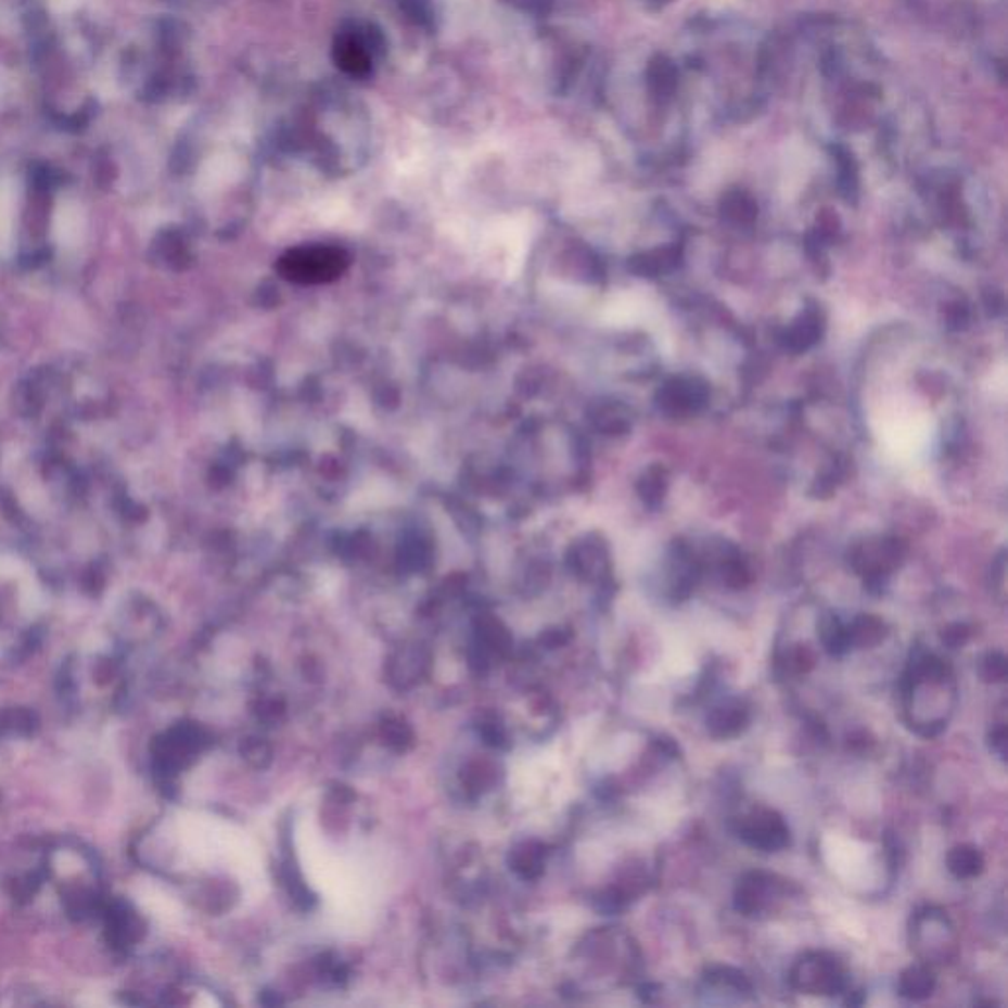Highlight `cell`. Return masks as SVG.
Segmentation results:
<instances>
[{"label":"cell","mask_w":1008,"mask_h":1008,"mask_svg":"<svg viewBox=\"0 0 1008 1008\" xmlns=\"http://www.w3.org/2000/svg\"><path fill=\"white\" fill-rule=\"evenodd\" d=\"M847 971L838 957L824 952L807 954L798 961L790 973V985L809 995H841L847 988Z\"/></svg>","instance_id":"obj_6"},{"label":"cell","mask_w":1008,"mask_h":1008,"mask_svg":"<svg viewBox=\"0 0 1008 1008\" xmlns=\"http://www.w3.org/2000/svg\"><path fill=\"white\" fill-rule=\"evenodd\" d=\"M656 988H659L656 987V985H652V983H647V985H642V987L638 988V995L642 997V1000H647V1003H652V1000H654V995H656V993H654Z\"/></svg>","instance_id":"obj_23"},{"label":"cell","mask_w":1008,"mask_h":1008,"mask_svg":"<svg viewBox=\"0 0 1008 1008\" xmlns=\"http://www.w3.org/2000/svg\"><path fill=\"white\" fill-rule=\"evenodd\" d=\"M42 894L53 892L65 918L95 922L109 898L103 867L95 851L74 838L55 839L36 851ZM40 894V896H42Z\"/></svg>","instance_id":"obj_1"},{"label":"cell","mask_w":1008,"mask_h":1008,"mask_svg":"<svg viewBox=\"0 0 1008 1008\" xmlns=\"http://www.w3.org/2000/svg\"><path fill=\"white\" fill-rule=\"evenodd\" d=\"M16 190L11 180L0 181V255L9 256L14 246Z\"/></svg>","instance_id":"obj_13"},{"label":"cell","mask_w":1008,"mask_h":1008,"mask_svg":"<svg viewBox=\"0 0 1008 1008\" xmlns=\"http://www.w3.org/2000/svg\"><path fill=\"white\" fill-rule=\"evenodd\" d=\"M703 979H705L710 985L732 988V991H737V993H744V995H749V993L753 991V985H751L749 977L744 975L743 971L735 969V967H707V969L703 971Z\"/></svg>","instance_id":"obj_17"},{"label":"cell","mask_w":1008,"mask_h":1008,"mask_svg":"<svg viewBox=\"0 0 1008 1008\" xmlns=\"http://www.w3.org/2000/svg\"><path fill=\"white\" fill-rule=\"evenodd\" d=\"M333 55L341 69L347 74L365 75L371 69V53L367 52V46L357 34H341L333 48Z\"/></svg>","instance_id":"obj_11"},{"label":"cell","mask_w":1008,"mask_h":1008,"mask_svg":"<svg viewBox=\"0 0 1008 1008\" xmlns=\"http://www.w3.org/2000/svg\"><path fill=\"white\" fill-rule=\"evenodd\" d=\"M816 652L812 648L807 645H796L792 650H788L784 656V668L798 676H804L816 668Z\"/></svg>","instance_id":"obj_19"},{"label":"cell","mask_w":1008,"mask_h":1008,"mask_svg":"<svg viewBox=\"0 0 1008 1008\" xmlns=\"http://www.w3.org/2000/svg\"><path fill=\"white\" fill-rule=\"evenodd\" d=\"M945 865H947V870L956 877V879H975L979 877L983 869H985V857L983 853L973 847V845H957L954 850L947 853V859H945Z\"/></svg>","instance_id":"obj_14"},{"label":"cell","mask_w":1008,"mask_h":1008,"mask_svg":"<svg viewBox=\"0 0 1008 1008\" xmlns=\"http://www.w3.org/2000/svg\"><path fill=\"white\" fill-rule=\"evenodd\" d=\"M969 637H971V630L966 625H952L945 628L940 640L944 647L961 648L969 642Z\"/></svg>","instance_id":"obj_20"},{"label":"cell","mask_w":1008,"mask_h":1008,"mask_svg":"<svg viewBox=\"0 0 1008 1008\" xmlns=\"http://www.w3.org/2000/svg\"><path fill=\"white\" fill-rule=\"evenodd\" d=\"M95 922L101 926L105 944L113 949V954L120 957H135L149 934L146 920L135 908V904L111 894L101 913L97 914Z\"/></svg>","instance_id":"obj_4"},{"label":"cell","mask_w":1008,"mask_h":1008,"mask_svg":"<svg viewBox=\"0 0 1008 1008\" xmlns=\"http://www.w3.org/2000/svg\"><path fill=\"white\" fill-rule=\"evenodd\" d=\"M53 234L55 241L65 248H74L81 244L86 234V213L79 203L65 200L58 205V212L53 217Z\"/></svg>","instance_id":"obj_10"},{"label":"cell","mask_w":1008,"mask_h":1008,"mask_svg":"<svg viewBox=\"0 0 1008 1008\" xmlns=\"http://www.w3.org/2000/svg\"><path fill=\"white\" fill-rule=\"evenodd\" d=\"M347 263L349 260L345 253H341L337 248L309 246V248L290 251L280 263V272L288 280L316 284V282H328V280L340 277Z\"/></svg>","instance_id":"obj_5"},{"label":"cell","mask_w":1008,"mask_h":1008,"mask_svg":"<svg viewBox=\"0 0 1008 1008\" xmlns=\"http://www.w3.org/2000/svg\"><path fill=\"white\" fill-rule=\"evenodd\" d=\"M979 676L985 684H1000L1007 679V656L1003 652H987L979 660Z\"/></svg>","instance_id":"obj_18"},{"label":"cell","mask_w":1008,"mask_h":1008,"mask_svg":"<svg viewBox=\"0 0 1008 1008\" xmlns=\"http://www.w3.org/2000/svg\"><path fill=\"white\" fill-rule=\"evenodd\" d=\"M875 432L889 457L901 463H914L928 456L934 444L935 422L920 404L898 398L884 404L875 416Z\"/></svg>","instance_id":"obj_2"},{"label":"cell","mask_w":1008,"mask_h":1008,"mask_svg":"<svg viewBox=\"0 0 1008 1008\" xmlns=\"http://www.w3.org/2000/svg\"><path fill=\"white\" fill-rule=\"evenodd\" d=\"M788 892L786 881L763 870H751L743 875L735 889V910L743 916H758L770 908L778 896Z\"/></svg>","instance_id":"obj_8"},{"label":"cell","mask_w":1008,"mask_h":1008,"mask_svg":"<svg viewBox=\"0 0 1008 1008\" xmlns=\"http://www.w3.org/2000/svg\"><path fill=\"white\" fill-rule=\"evenodd\" d=\"M851 648H875L886 637L884 623L875 616H860L847 628Z\"/></svg>","instance_id":"obj_15"},{"label":"cell","mask_w":1008,"mask_h":1008,"mask_svg":"<svg viewBox=\"0 0 1008 1008\" xmlns=\"http://www.w3.org/2000/svg\"><path fill=\"white\" fill-rule=\"evenodd\" d=\"M207 744V735L192 723H180L160 732L150 749L152 770L160 784L170 786Z\"/></svg>","instance_id":"obj_3"},{"label":"cell","mask_w":1008,"mask_h":1008,"mask_svg":"<svg viewBox=\"0 0 1008 1008\" xmlns=\"http://www.w3.org/2000/svg\"><path fill=\"white\" fill-rule=\"evenodd\" d=\"M735 835L753 850L776 853L790 845V829L784 817L770 807H754L747 816L735 819Z\"/></svg>","instance_id":"obj_7"},{"label":"cell","mask_w":1008,"mask_h":1008,"mask_svg":"<svg viewBox=\"0 0 1008 1008\" xmlns=\"http://www.w3.org/2000/svg\"><path fill=\"white\" fill-rule=\"evenodd\" d=\"M654 749L659 751L660 754L668 756V758H676L679 756V747L676 744V741H672L668 737H660L654 741Z\"/></svg>","instance_id":"obj_22"},{"label":"cell","mask_w":1008,"mask_h":1008,"mask_svg":"<svg viewBox=\"0 0 1008 1008\" xmlns=\"http://www.w3.org/2000/svg\"><path fill=\"white\" fill-rule=\"evenodd\" d=\"M819 640L831 656H843L851 650L850 633L839 623L838 618L828 616L819 625Z\"/></svg>","instance_id":"obj_16"},{"label":"cell","mask_w":1008,"mask_h":1008,"mask_svg":"<svg viewBox=\"0 0 1008 1008\" xmlns=\"http://www.w3.org/2000/svg\"><path fill=\"white\" fill-rule=\"evenodd\" d=\"M988 744H991V751L997 754L1000 761L1007 758V725L1005 723H998L997 727H993V731L988 735Z\"/></svg>","instance_id":"obj_21"},{"label":"cell","mask_w":1008,"mask_h":1008,"mask_svg":"<svg viewBox=\"0 0 1008 1008\" xmlns=\"http://www.w3.org/2000/svg\"><path fill=\"white\" fill-rule=\"evenodd\" d=\"M935 975L930 966H910L898 979V993L908 1000H926L932 997Z\"/></svg>","instance_id":"obj_12"},{"label":"cell","mask_w":1008,"mask_h":1008,"mask_svg":"<svg viewBox=\"0 0 1008 1008\" xmlns=\"http://www.w3.org/2000/svg\"><path fill=\"white\" fill-rule=\"evenodd\" d=\"M751 707L743 700H727L713 707L705 725L713 739H735L749 727Z\"/></svg>","instance_id":"obj_9"}]
</instances>
